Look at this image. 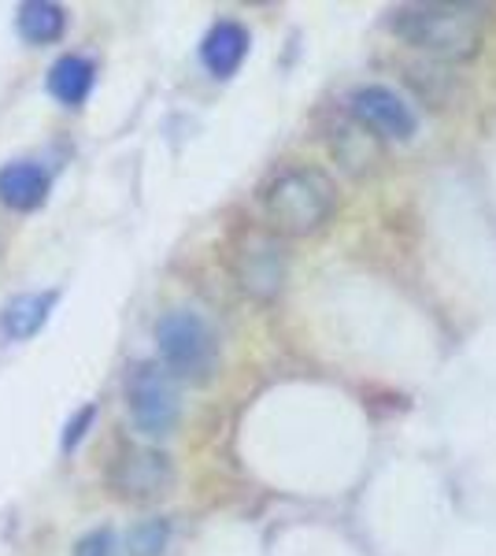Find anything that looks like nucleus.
Masks as SVG:
<instances>
[{"mask_svg":"<svg viewBox=\"0 0 496 556\" xmlns=\"http://www.w3.org/2000/svg\"><path fill=\"white\" fill-rule=\"evenodd\" d=\"M56 301H60L56 290L15 293V298L4 304V312H0V327H4V334L12 338V342H26V338H34L44 323H49Z\"/></svg>","mask_w":496,"mask_h":556,"instance_id":"nucleus-10","label":"nucleus"},{"mask_svg":"<svg viewBox=\"0 0 496 556\" xmlns=\"http://www.w3.org/2000/svg\"><path fill=\"white\" fill-rule=\"evenodd\" d=\"M71 556H115V534L107 527H97V531L78 538Z\"/></svg>","mask_w":496,"mask_h":556,"instance_id":"nucleus-15","label":"nucleus"},{"mask_svg":"<svg viewBox=\"0 0 496 556\" xmlns=\"http://www.w3.org/2000/svg\"><path fill=\"white\" fill-rule=\"evenodd\" d=\"M170 479H175V471H170L167 453L149 450V445H126L107 468V486L123 501L160 497V493H167Z\"/></svg>","mask_w":496,"mask_h":556,"instance_id":"nucleus-5","label":"nucleus"},{"mask_svg":"<svg viewBox=\"0 0 496 556\" xmlns=\"http://www.w3.org/2000/svg\"><path fill=\"white\" fill-rule=\"evenodd\" d=\"M489 8L485 4H404L390 15V30L411 49H422L430 56H445V60H467L478 52L482 34L489 26Z\"/></svg>","mask_w":496,"mask_h":556,"instance_id":"nucleus-1","label":"nucleus"},{"mask_svg":"<svg viewBox=\"0 0 496 556\" xmlns=\"http://www.w3.org/2000/svg\"><path fill=\"white\" fill-rule=\"evenodd\" d=\"M126 408H130V419L141 434H170L178 427V416H182L175 379L160 364H138L126 379Z\"/></svg>","mask_w":496,"mask_h":556,"instance_id":"nucleus-4","label":"nucleus"},{"mask_svg":"<svg viewBox=\"0 0 496 556\" xmlns=\"http://www.w3.org/2000/svg\"><path fill=\"white\" fill-rule=\"evenodd\" d=\"M97 419V405H82L75 412V416L67 419V427H63V453H75L78 442L89 434V427H93Z\"/></svg>","mask_w":496,"mask_h":556,"instance_id":"nucleus-14","label":"nucleus"},{"mask_svg":"<svg viewBox=\"0 0 496 556\" xmlns=\"http://www.w3.org/2000/svg\"><path fill=\"white\" fill-rule=\"evenodd\" d=\"M93 83H97V71L82 56H60L56 64L49 67V78H44L49 93L67 108L82 104L89 97V89H93Z\"/></svg>","mask_w":496,"mask_h":556,"instance_id":"nucleus-11","label":"nucleus"},{"mask_svg":"<svg viewBox=\"0 0 496 556\" xmlns=\"http://www.w3.org/2000/svg\"><path fill=\"white\" fill-rule=\"evenodd\" d=\"M333 204H338L333 182L322 172H315V167L282 172L264 193V212L270 230H278L285 238L315 235L330 219Z\"/></svg>","mask_w":496,"mask_h":556,"instance_id":"nucleus-2","label":"nucleus"},{"mask_svg":"<svg viewBox=\"0 0 496 556\" xmlns=\"http://www.w3.org/2000/svg\"><path fill=\"white\" fill-rule=\"evenodd\" d=\"M15 30L30 45H52L67 30V12L52 0H26V4H20V15H15Z\"/></svg>","mask_w":496,"mask_h":556,"instance_id":"nucleus-12","label":"nucleus"},{"mask_svg":"<svg viewBox=\"0 0 496 556\" xmlns=\"http://www.w3.org/2000/svg\"><path fill=\"white\" fill-rule=\"evenodd\" d=\"M233 278L256 301H270L285 282V256L282 245L267 235H249L233 253Z\"/></svg>","mask_w":496,"mask_h":556,"instance_id":"nucleus-7","label":"nucleus"},{"mask_svg":"<svg viewBox=\"0 0 496 556\" xmlns=\"http://www.w3.org/2000/svg\"><path fill=\"white\" fill-rule=\"evenodd\" d=\"M348 108L359 127L378 134V138H385V141H408L415 127H419L411 104L390 86H359L356 93L348 97Z\"/></svg>","mask_w":496,"mask_h":556,"instance_id":"nucleus-6","label":"nucleus"},{"mask_svg":"<svg viewBox=\"0 0 496 556\" xmlns=\"http://www.w3.org/2000/svg\"><path fill=\"white\" fill-rule=\"evenodd\" d=\"M156 345H160V367L170 379H182L201 386L219 367V338L207 323L189 308H170L156 323Z\"/></svg>","mask_w":496,"mask_h":556,"instance_id":"nucleus-3","label":"nucleus"},{"mask_svg":"<svg viewBox=\"0 0 496 556\" xmlns=\"http://www.w3.org/2000/svg\"><path fill=\"white\" fill-rule=\"evenodd\" d=\"M245 56H249V30L233 20L215 23L201 45V64L215 78H230L233 71L245 64Z\"/></svg>","mask_w":496,"mask_h":556,"instance_id":"nucleus-9","label":"nucleus"},{"mask_svg":"<svg viewBox=\"0 0 496 556\" xmlns=\"http://www.w3.org/2000/svg\"><path fill=\"white\" fill-rule=\"evenodd\" d=\"M52 178L34 160H12L0 167V201L12 212H38L49 201Z\"/></svg>","mask_w":496,"mask_h":556,"instance_id":"nucleus-8","label":"nucleus"},{"mask_svg":"<svg viewBox=\"0 0 496 556\" xmlns=\"http://www.w3.org/2000/svg\"><path fill=\"white\" fill-rule=\"evenodd\" d=\"M170 542V523L167 519H145L126 534V553L130 556H164Z\"/></svg>","mask_w":496,"mask_h":556,"instance_id":"nucleus-13","label":"nucleus"}]
</instances>
